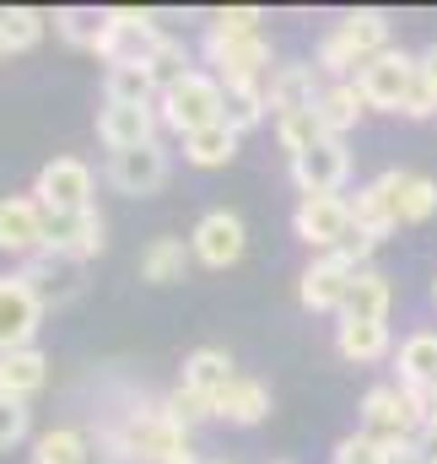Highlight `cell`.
I'll list each match as a JSON object with an SVG mask.
<instances>
[{"mask_svg":"<svg viewBox=\"0 0 437 464\" xmlns=\"http://www.w3.org/2000/svg\"><path fill=\"white\" fill-rule=\"evenodd\" d=\"M351 281H356V265H345L340 254H319V259L303 270V281H297V303H303L308 314H340Z\"/></svg>","mask_w":437,"mask_h":464,"instance_id":"15","label":"cell"},{"mask_svg":"<svg viewBox=\"0 0 437 464\" xmlns=\"http://www.w3.org/2000/svg\"><path fill=\"white\" fill-rule=\"evenodd\" d=\"M422 82L432 87V98H437V44H427V49H422Z\"/></svg>","mask_w":437,"mask_h":464,"instance_id":"43","label":"cell"},{"mask_svg":"<svg viewBox=\"0 0 437 464\" xmlns=\"http://www.w3.org/2000/svg\"><path fill=\"white\" fill-rule=\"evenodd\" d=\"M103 16H109V11H92V5H71V11H54V27H60V38H65V44H76V49H98Z\"/></svg>","mask_w":437,"mask_h":464,"instance_id":"36","label":"cell"},{"mask_svg":"<svg viewBox=\"0 0 437 464\" xmlns=\"http://www.w3.org/2000/svg\"><path fill=\"white\" fill-rule=\"evenodd\" d=\"M162 44V33H157V22L146 16V11H130V5H113L109 16H103V33H98V60L103 65H146L151 60V49Z\"/></svg>","mask_w":437,"mask_h":464,"instance_id":"3","label":"cell"},{"mask_svg":"<svg viewBox=\"0 0 437 464\" xmlns=\"http://www.w3.org/2000/svg\"><path fill=\"white\" fill-rule=\"evenodd\" d=\"M276 140H281V151L303 157V151L325 146V140H335V135L325 130L319 109H292V114H276Z\"/></svg>","mask_w":437,"mask_h":464,"instance_id":"29","label":"cell"},{"mask_svg":"<svg viewBox=\"0 0 437 464\" xmlns=\"http://www.w3.org/2000/svg\"><path fill=\"white\" fill-rule=\"evenodd\" d=\"M270 114V98H265V82H254V87H227V124L243 135V130H254V124H265Z\"/></svg>","mask_w":437,"mask_h":464,"instance_id":"33","label":"cell"},{"mask_svg":"<svg viewBox=\"0 0 437 464\" xmlns=\"http://www.w3.org/2000/svg\"><path fill=\"white\" fill-rule=\"evenodd\" d=\"M259 22H265V11L259 5H227L211 16V38H259Z\"/></svg>","mask_w":437,"mask_h":464,"instance_id":"38","label":"cell"},{"mask_svg":"<svg viewBox=\"0 0 437 464\" xmlns=\"http://www.w3.org/2000/svg\"><path fill=\"white\" fill-rule=\"evenodd\" d=\"M292 227L314 254H335L351 237V200L345 195H308V200H297Z\"/></svg>","mask_w":437,"mask_h":464,"instance_id":"9","label":"cell"},{"mask_svg":"<svg viewBox=\"0 0 437 464\" xmlns=\"http://www.w3.org/2000/svg\"><path fill=\"white\" fill-rule=\"evenodd\" d=\"M411 464H427V459H411Z\"/></svg>","mask_w":437,"mask_h":464,"instance_id":"46","label":"cell"},{"mask_svg":"<svg viewBox=\"0 0 437 464\" xmlns=\"http://www.w3.org/2000/svg\"><path fill=\"white\" fill-rule=\"evenodd\" d=\"M0 38H5L11 54H22V49H33L44 38V16L33 5H0Z\"/></svg>","mask_w":437,"mask_h":464,"instance_id":"35","label":"cell"},{"mask_svg":"<svg viewBox=\"0 0 437 464\" xmlns=\"http://www.w3.org/2000/svg\"><path fill=\"white\" fill-rule=\"evenodd\" d=\"M400 189H405V168H389L373 184H362L356 200H351V227L384 243L389 232L400 227Z\"/></svg>","mask_w":437,"mask_h":464,"instance_id":"7","label":"cell"},{"mask_svg":"<svg viewBox=\"0 0 437 464\" xmlns=\"http://www.w3.org/2000/svg\"><path fill=\"white\" fill-rule=\"evenodd\" d=\"M319 119H325V130L340 140L356 119H362V109H367V98H362V87L356 82H325V92H319Z\"/></svg>","mask_w":437,"mask_h":464,"instance_id":"27","label":"cell"},{"mask_svg":"<svg viewBox=\"0 0 437 464\" xmlns=\"http://www.w3.org/2000/svg\"><path fill=\"white\" fill-rule=\"evenodd\" d=\"M22 438H27V405L0 394V454H5V449H16Z\"/></svg>","mask_w":437,"mask_h":464,"instance_id":"41","label":"cell"},{"mask_svg":"<svg viewBox=\"0 0 437 464\" xmlns=\"http://www.w3.org/2000/svg\"><path fill=\"white\" fill-rule=\"evenodd\" d=\"M227 114V87L217 82V71H189L184 82H173L162 98H157V119L179 135H195L206 124H221Z\"/></svg>","mask_w":437,"mask_h":464,"instance_id":"1","label":"cell"},{"mask_svg":"<svg viewBox=\"0 0 437 464\" xmlns=\"http://www.w3.org/2000/svg\"><path fill=\"white\" fill-rule=\"evenodd\" d=\"M189 248H195L200 265L227 270V265L243 259V248H248V227H243L238 211H206V217L195 222V232H189Z\"/></svg>","mask_w":437,"mask_h":464,"instance_id":"11","label":"cell"},{"mask_svg":"<svg viewBox=\"0 0 437 464\" xmlns=\"http://www.w3.org/2000/svg\"><path fill=\"white\" fill-rule=\"evenodd\" d=\"M44 378H49V356L38 346L0 356V394H5V400H22V405H27V400L44 389Z\"/></svg>","mask_w":437,"mask_h":464,"instance_id":"22","label":"cell"},{"mask_svg":"<svg viewBox=\"0 0 437 464\" xmlns=\"http://www.w3.org/2000/svg\"><path fill=\"white\" fill-rule=\"evenodd\" d=\"M38 324H44V303L33 297V286L16 270L0 276V356L27 351L33 335H38Z\"/></svg>","mask_w":437,"mask_h":464,"instance_id":"10","label":"cell"},{"mask_svg":"<svg viewBox=\"0 0 437 464\" xmlns=\"http://www.w3.org/2000/svg\"><path fill=\"white\" fill-rule=\"evenodd\" d=\"M189 254H195V248H189L184 237H151L146 254H141V281H151V286H173V281H184Z\"/></svg>","mask_w":437,"mask_h":464,"instance_id":"26","label":"cell"},{"mask_svg":"<svg viewBox=\"0 0 437 464\" xmlns=\"http://www.w3.org/2000/svg\"><path fill=\"white\" fill-rule=\"evenodd\" d=\"M405 119H427V114H437V98H432V87L416 76V87H411V98H405V109H400Z\"/></svg>","mask_w":437,"mask_h":464,"instance_id":"42","label":"cell"},{"mask_svg":"<svg viewBox=\"0 0 437 464\" xmlns=\"http://www.w3.org/2000/svg\"><path fill=\"white\" fill-rule=\"evenodd\" d=\"M151 98H162V92L146 65H113L103 76V103H151Z\"/></svg>","mask_w":437,"mask_h":464,"instance_id":"30","label":"cell"},{"mask_svg":"<svg viewBox=\"0 0 437 464\" xmlns=\"http://www.w3.org/2000/svg\"><path fill=\"white\" fill-rule=\"evenodd\" d=\"M98 140L109 151H135L157 140V103H103L98 109Z\"/></svg>","mask_w":437,"mask_h":464,"instance_id":"17","label":"cell"},{"mask_svg":"<svg viewBox=\"0 0 437 464\" xmlns=\"http://www.w3.org/2000/svg\"><path fill=\"white\" fill-rule=\"evenodd\" d=\"M400 383H437V330H416L400 346Z\"/></svg>","mask_w":437,"mask_h":464,"instance_id":"31","label":"cell"},{"mask_svg":"<svg viewBox=\"0 0 437 464\" xmlns=\"http://www.w3.org/2000/svg\"><path fill=\"white\" fill-rule=\"evenodd\" d=\"M335 33L356 49V60L367 65L373 54H384V49H394L389 44V16L384 11H373V5H362V11H345L340 22H335Z\"/></svg>","mask_w":437,"mask_h":464,"instance_id":"23","label":"cell"},{"mask_svg":"<svg viewBox=\"0 0 437 464\" xmlns=\"http://www.w3.org/2000/svg\"><path fill=\"white\" fill-rule=\"evenodd\" d=\"M33 200L49 211V217H76V211H92V168L82 157H54L38 168V184H33Z\"/></svg>","mask_w":437,"mask_h":464,"instance_id":"5","label":"cell"},{"mask_svg":"<svg viewBox=\"0 0 437 464\" xmlns=\"http://www.w3.org/2000/svg\"><path fill=\"white\" fill-rule=\"evenodd\" d=\"M416 76H422V60H411L405 49H384V54H373V60L356 71V87H362L367 109L400 114L405 98H411V87H416Z\"/></svg>","mask_w":437,"mask_h":464,"instance_id":"4","label":"cell"},{"mask_svg":"<svg viewBox=\"0 0 437 464\" xmlns=\"http://www.w3.org/2000/svg\"><path fill=\"white\" fill-rule=\"evenodd\" d=\"M109 184L119 195H157L168 184V151L162 140L135 146V151H113L109 157Z\"/></svg>","mask_w":437,"mask_h":464,"instance_id":"16","label":"cell"},{"mask_svg":"<svg viewBox=\"0 0 437 464\" xmlns=\"http://www.w3.org/2000/svg\"><path fill=\"white\" fill-rule=\"evenodd\" d=\"M44 243H49V211L33 195H5L0 200V248L16 259H33V254H44Z\"/></svg>","mask_w":437,"mask_h":464,"instance_id":"12","label":"cell"},{"mask_svg":"<svg viewBox=\"0 0 437 464\" xmlns=\"http://www.w3.org/2000/svg\"><path fill=\"white\" fill-rule=\"evenodd\" d=\"M119 432H124L135 464H168V459H179V454H189V427H179L162 400L157 405H135L119 421Z\"/></svg>","mask_w":437,"mask_h":464,"instance_id":"2","label":"cell"},{"mask_svg":"<svg viewBox=\"0 0 437 464\" xmlns=\"http://www.w3.org/2000/svg\"><path fill=\"white\" fill-rule=\"evenodd\" d=\"M217 416L232 421V427H259V421L270 416V389H265L259 378H243V372H238V383L217 400Z\"/></svg>","mask_w":437,"mask_h":464,"instance_id":"24","label":"cell"},{"mask_svg":"<svg viewBox=\"0 0 437 464\" xmlns=\"http://www.w3.org/2000/svg\"><path fill=\"white\" fill-rule=\"evenodd\" d=\"M27 286H33V297L44 303V314L49 308H65L76 292H82V265L76 259H65V254H33V259H22V270H16Z\"/></svg>","mask_w":437,"mask_h":464,"instance_id":"14","label":"cell"},{"mask_svg":"<svg viewBox=\"0 0 437 464\" xmlns=\"http://www.w3.org/2000/svg\"><path fill=\"white\" fill-rule=\"evenodd\" d=\"M162 405H168V416H173L179 427H200V421L217 416V400H206V394H195V389H184V383H179Z\"/></svg>","mask_w":437,"mask_h":464,"instance_id":"39","label":"cell"},{"mask_svg":"<svg viewBox=\"0 0 437 464\" xmlns=\"http://www.w3.org/2000/svg\"><path fill=\"white\" fill-rule=\"evenodd\" d=\"M206 60L217 65L221 87H254V82H265L276 71L265 38H211L206 33Z\"/></svg>","mask_w":437,"mask_h":464,"instance_id":"8","label":"cell"},{"mask_svg":"<svg viewBox=\"0 0 437 464\" xmlns=\"http://www.w3.org/2000/svg\"><path fill=\"white\" fill-rule=\"evenodd\" d=\"M335 464H394V454H389L378 438L351 432V438H340V443H335Z\"/></svg>","mask_w":437,"mask_h":464,"instance_id":"40","label":"cell"},{"mask_svg":"<svg viewBox=\"0 0 437 464\" xmlns=\"http://www.w3.org/2000/svg\"><path fill=\"white\" fill-rule=\"evenodd\" d=\"M362 432L378 438L384 449H405V443L422 438V421H416V411H411L400 383H378V389L362 394Z\"/></svg>","mask_w":437,"mask_h":464,"instance_id":"6","label":"cell"},{"mask_svg":"<svg viewBox=\"0 0 437 464\" xmlns=\"http://www.w3.org/2000/svg\"><path fill=\"white\" fill-rule=\"evenodd\" d=\"M432 211H437V179H427V173H405V189H400V227L432 222Z\"/></svg>","mask_w":437,"mask_h":464,"instance_id":"34","label":"cell"},{"mask_svg":"<svg viewBox=\"0 0 437 464\" xmlns=\"http://www.w3.org/2000/svg\"><path fill=\"white\" fill-rule=\"evenodd\" d=\"M319 92H325L319 65H276V71L265 76V98H270V109H276V114L314 109V103H319Z\"/></svg>","mask_w":437,"mask_h":464,"instance_id":"19","label":"cell"},{"mask_svg":"<svg viewBox=\"0 0 437 464\" xmlns=\"http://www.w3.org/2000/svg\"><path fill=\"white\" fill-rule=\"evenodd\" d=\"M238 383V372H232V356L217 346H200L184 356V389H195V394H206V400H221L227 389Z\"/></svg>","mask_w":437,"mask_h":464,"instance_id":"21","label":"cell"},{"mask_svg":"<svg viewBox=\"0 0 437 464\" xmlns=\"http://www.w3.org/2000/svg\"><path fill=\"white\" fill-rule=\"evenodd\" d=\"M232 157H238V130L227 119L184 135V162H195V168H227Z\"/></svg>","mask_w":437,"mask_h":464,"instance_id":"28","label":"cell"},{"mask_svg":"<svg viewBox=\"0 0 437 464\" xmlns=\"http://www.w3.org/2000/svg\"><path fill=\"white\" fill-rule=\"evenodd\" d=\"M33 464H87V438L76 427H49L33 443Z\"/></svg>","mask_w":437,"mask_h":464,"instance_id":"32","label":"cell"},{"mask_svg":"<svg viewBox=\"0 0 437 464\" xmlns=\"http://www.w3.org/2000/svg\"><path fill=\"white\" fill-rule=\"evenodd\" d=\"M335 351L356 367L367 362H384L389 356V324H356V319H340L335 324Z\"/></svg>","mask_w":437,"mask_h":464,"instance_id":"25","label":"cell"},{"mask_svg":"<svg viewBox=\"0 0 437 464\" xmlns=\"http://www.w3.org/2000/svg\"><path fill=\"white\" fill-rule=\"evenodd\" d=\"M146 71H151V82H157V92H168L173 82H184V76H189V49H184L179 38H168V33H162V44L151 49V60H146Z\"/></svg>","mask_w":437,"mask_h":464,"instance_id":"37","label":"cell"},{"mask_svg":"<svg viewBox=\"0 0 437 464\" xmlns=\"http://www.w3.org/2000/svg\"><path fill=\"white\" fill-rule=\"evenodd\" d=\"M432 297H437V281H432Z\"/></svg>","mask_w":437,"mask_h":464,"instance_id":"47","label":"cell"},{"mask_svg":"<svg viewBox=\"0 0 437 464\" xmlns=\"http://www.w3.org/2000/svg\"><path fill=\"white\" fill-rule=\"evenodd\" d=\"M211 464H221V459H211Z\"/></svg>","mask_w":437,"mask_h":464,"instance_id":"48","label":"cell"},{"mask_svg":"<svg viewBox=\"0 0 437 464\" xmlns=\"http://www.w3.org/2000/svg\"><path fill=\"white\" fill-rule=\"evenodd\" d=\"M103 243H109V227H103V217L98 211H76V217H49V254H65V259H76V265H87V259H98L103 254Z\"/></svg>","mask_w":437,"mask_h":464,"instance_id":"18","label":"cell"},{"mask_svg":"<svg viewBox=\"0 0 437 464\" xmlns=\"http://www.w3.org/2000/svg\"><path fill=\"white\" fill-rule=\"evenodd\" d=\"M389 308H394V286L384 270H356L345 303H340V319H356V324H389Z\"/></svg>","mask_w":437,"mask_h":464,"instance_id":"20","label":"cell"},{"mask_svg":"<svg viewBox=\"0 0 437 464\" xmlns=\"http://www.w3.org/2000/svg\"><path fill=\"white\" fill-rule=\"evenodd\" d=\"M345 179H351V151H345V140H325V146L292 157V184H297L303 200H308V195H340Z\"/></svg>","mask_w":437,"mask_h":464,"instance_id":"13","label":"cell"},{"mask_svg":"<svg viewBox=\"0 0 437 464\" xmlns=\"http://www.w3.org/2000/svg\"><path fill=\"white\" fill-rule=\"evenodd\" d=\"M422 459L437 464V432H422Z\"/></svg>","mask_w":437,"mask_h":464,"instance_id":"44","label":"cell"},{"mask_svg":"<svg viewBox=\"0 0 437 464\" xmlns=\"http://www.w3.org/2000/svg\"><path fill=\"white\" fill-rule=\"evenodd\" d=\"M5 54H11V49H5V38H0V60H5Z\"/></svg>","mask_w":437,"mask_h":464,"instance_id":"45","label":"cell"}]
</instances>
